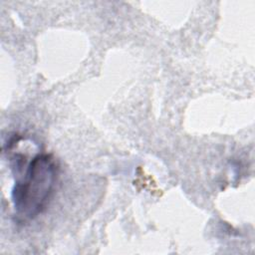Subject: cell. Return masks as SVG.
<instances>
[{
	"mask_svg": "<svg viewBox=\"0 0 255 255\" xmlns=\"http://www.w3.org/2000/svg\"><path fill=\"white\" fill-rule=\"evenodd\" d=\"M57 169L50 154L41 153L31 158L12 189L13 205L20 218L31 219L44 209L56 182Z\"/></svg>",
	"mask_w": 255,
	"mask_h": 255,
	"instance_id": "obj_1",
	"label": "cell"
}]
</instances>
